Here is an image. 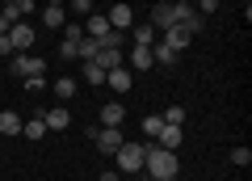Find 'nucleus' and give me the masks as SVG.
Listing matches in <instances>:
<instances>
[{
	"label": "nucleus",
	"mask_w": 252,
	"mask_h": 181,
	"mask_svg": "<svg viewBox=\"0 0 252 181\" xmlns=\"http://www.w3.org/2000/svg\"><path fill=\"white\" fill-rule=\"evenodd\" d=\"M143 169L152 173V181H164V177H177V152H164V147H143Z\"/></svg>",
	"instance_id": "1"
},
{
	"label": "nucleus",
	"mask_w": 252,
	"mask_h": 181,
	"mask_svg": "<svg viewBox=\"0 0 252 181\" xmlns=\"http://www.w3.org/2000/svg\"><path fill=\"white\" fill-rule=\"evenodd\" d=\"M114 156H118V169L122 173H139L143 169V144H122Z\"/></svg>",
	"instance_id": "2"
},
{
	"label": "nucleus",
	"mask_w": 252,
	"mask_h": 181,
	"mask_svg": "<svg viewBox=\"0 0 252 181\" xmlns=\"http://www.w3.org/2000/svg\"><path fill=\"white\" fill-rule=\"evenodd\" d=\"M42 68H46V59H38V55H17V59H9V72L13 76H42Z\"/></svg>",
	"instance_id": "3"
},
{
	"label": "nucleus",
	"mask_w": 252,
	"mask_h": 181,
	"mask_svg": "<svg viewBox=\"0 0 252 181\" xmlns=\"http://www.w3.org/2000/svg\"><path fill=\"white\" fill-rule=\"evenodd\" d=\"M34 38H38L34 26H21V21H13V26H9V42H13V51H17V55H26L30 46H34Z\"/></svg>",
	"instance_id": "4"
},
{
	"label": "nucleus",
	"mask_w": 252,
	"mask_h": 181,
	"mask_svg": "<svg viewBox=\"0 0 252 181\" xmlns=\"http://www.w3.org/2000/svg\"><path fill=\"white\" fill-rule=\"evenodd\" d=\"M93 139H97V147H101V152H105V156H114L118 147L126 144V139H122V131H118V127H101V131H97V135H93Z\"/></svg>",
	"instance_id": "5"
},
{
	"label": "nucleus",
	"mask_w": 252,
	"mask_h": 181,
	"mask_svg": "<svg viewBox=\"0 0 252 181\" xmlns=\"http://www.w3.org/2000/svg\"><path fill=\"white\" fill-rule=\"evenodd\" d=\"M93 64H97L101 72H109V68H122L126 64V55H122V46H101V51L93 55Z\"/></svg>",
	"instance_id": "6"
},
{
	"label": "nucleus",
	"mask_w": 252,
	"mask_h": 181,
	"mask_svg": "<svg viewBox=\"0 0 252 181\" xmlns=\"http://www.w3.org/2000/svg\"><path fill=\"white\" fill-rule=\"evenodd\" d=\"M105 21H109V30H118V34H122V30H130V21H135V9H130V4H114Z\"/></svg>",
	"instance_id": "7"
},
{
	"label": "nucleus",
	"mask_w": 252,
	"mask_h": 181,
	"mask_svg": "<svg viewBox=\"0 0 252 181\" xmlns=\"http://www.w3.org/2000/svg\"><path fill=\"white\" fill-rule=\"evenodd\" d=\"M130 80H135V72H130V68H109V72H105V84H109V89H114V93H126V89H130Z\"/></svg>",
	"instance_id": "8"
},
{
	"label": "nucleus",
	"mask_w": 252,
	"mask_h": 181,
	"mask_svg": "<svg viewBox=\"0 0 252 181\" xmlns=\"http://www.w3.org/2000/svg\"><path fill=\"white\" fill-rule=\"evenodd\" d=\"M126 68H130V72H152V68H156L152 46H135V51H130V59H126Z\"/></svg>",
	"instance_id": "9"
},
{
	"label": "nucleus",
	"mask_w": 252,
	"mask_h": 181,
	"mask_svg": "<svg viewBox=\"0 0 252 181\" xmlns=\"http://www.w3.org/2000/svg\"><path fill=\"white\" fill-rule=\"evenodd\" d=\"M181 139H185V131H181V127H168V122H164V131L156 135V147H164V152H177Z\"/></svg>",
	"instance_id": "10"
},
{
	"label": "nucleus",
	"mask_w": 252,
	"mask_h": 181,
	"mask_svg": "<svg viewBox=\"0 0 252 181\" xmlns=\"http://www.w3.org/2000/svg\"><path fill=\"white\" fill-rule=\"evenodd\" d=\"M42 122H46V131H67V127H72V114H67L63 106H55V109L42 114Z\"/></svg>",
	"instance_id": "11"
},
{
	"label": "nucleus",
	"mask_w": 252,
	"mask_h": 181,
	"mask_svg": "<svg viewBox=\"0 0 252 181\" xmlns=\"http://www.w3.org/2000/svg\"><path fill=\"white\" fill-rule=\"evenodd\" d=\"M152 26L160 30V34H164L168 26H177V17H172V4H168V0H160V4L152 9Z\"/></svg>",
	"instance_id": "12"
},
{
	"label": "nucleus",
	"mask_w": 252,
	"mask_h": 181,
	"mask_svg": "<svg viewBox=\"0 0 252 181\" xmlns=\"http://www.w3.org/2000/svg\"><path fill=\"white\" fill-rule=\"evenodd\" d=\"M122 118H126V106H118V101L101 106V127H122Z\"/></svg>",
	"instance_id": "13"
},
{
	"label": "nucleus",
	"mask_w": 252,
	"mask_h": 181,
	"mask_svg": "<svg viewBox=\"0 0 252 181\" xmlns=\"http://www.w3.org/2000/svg\"><path fill=\"white\" fill-rule=\"evenodd\" d=\"M152 59L156 64H168V68H177V51H172L164 38H156V46H152Z\"/></svg>",
	"instance_id": "14"
},
{
	"label": "nucleus",
	"mask_w": 252,
	"mask_h": 181,
	"mask_svg": "<svg viewBox=\"0 0 252 181\" xmlns=\"http://www.w3.org/2000/svg\"><path fill=\"white\" fill-rule=\"evenodd\" d=\"M84 34H89V38H105V34H109V21L101 17V13H89V21H84Z\"/></svg>",
	"instance_id": "15"
},
{
	"label": "nucleus",
	"mask_w": 252,
	"mask_h": 181,
	"mask_svg": "<svg viewBox=\"0 0 252 181\" xmlns=\"http://www.w3.org/2000/svg\"><path fill=\"white\" fill-rule=\"evenodd\" d=\"M164 42H168L172 46V51H185V46H189V34H185V30H181V26H168V30H164Z\"/></svg>",
	"instance_id": "16"
},
{
	"label": "nucleus",
	"mask_w": 252,
	"mask_h": 181,
	"mask_svg": "<svg viewBox=\"0 0 252 181\" xmlns=\"http://www.w3.org/2000/svg\"><path fill=\"white\" fill-rule=\"evenodd\" d=\"M130 38H135V46H156L160 30H156V26H135V30H130Z\"/></svg>",
	"instance_id": "17"
},
{
	"label": "nucleus",
	"mask_w": 252,
	"mask_h": 181,
	"mask_svg": "<svg viewBox=\"0 0 252 181\" xmlns=\"http://www.w3.org/2000/svg\"><path fill=\"white\" fill-rule=\"evenodd\" d=\"M63 21H67V13H63L59 4H46L42 9V30H55V26H63Z\"/></svg>",
	"instance_id": "18"
},
{
	"label": "nucleus",
	"mask_w": 252,
	"mask_h": 181,
	"mask_svg": "<svg viewBox=\"0 0 252 181\" xmlns=\"http://www.w3.org/2000/svg\"><path fill=\"white\" fill-rule=\"evenodd\" d=\"M0 131H4V135H21V114L17 109H4V114H0Z\"/></svg>",
	"instance_id": "19"
},
{
	"label": "nucleus",
	"mask_w": 252,
	"mask_h": 181,
	"mask_svg": "<svg viewBox=\"0 0 252 181\" xmlns=\"http://www.w3.org/2000/svg\"><path fill=\"white\" fill-rule=\"evenodd\" d=\"M55 97H59V101H67V97H76V80H72V76H59V80H55Z\"/></svg>",
	"instance_id": "20"
},
{
	"label": "nucleus",
	"mask_w": 252,
	"mask_h": 181,
	"mask_svg": "<svg viewBox=\"0 0 252 181\" xmlns=\"http://www.w3.org/2000/svg\"><path fill=\"white\" fill-rule=\"evenodd\" d=\"M160 131H164V118H160V114H147V118H143V139H152V144H156Z\"/></svg>",
	"instance_id": "21"
},
{
	"label": "nucleus",
	"mask_w": 252,
	"mask_h": 181,
	"mask_svg": "<svg viewBox=\"0 0 252 181\" xmlns=\"http://www.w3.org/2000/svg\"><path fill=\"white\" fill-rule=\"evenodd\" d=\"M42 131H46V122H42V114H38L34 122H21V135H26V139H42Z\"/></svg>",
	"instance_id": "22"
},
{
	"label": "nucleus",
	"mask_w": 252,
	"mask_h": 181,
	"mask_svg": "<svg viewBox=\"0 0 252 181\" xmlns=\"http://www.w3.org/2000/svg\"><path fill=\"white\" fill-rule=\"evenodd\" d=\"M84 80H89V84H105V72H101L93 59H84Z\"/></svg>",
	"instance_id": "23"
},
{
	"label": "nucleus",
	"mask_w": 252,
	"mask_h": 181,
	"mask_svg": "<svg viewBox=\"0 0 252 181\" xmlns=\"http://www.w3.org/2000/svg\"><path fill=\"white\" fill-rule=\"evenodd\" d=\"M164 122H168V127H181V122H185V109H181V106H168V109H164Z\"/></svg>",
	"instance_id": "24"
},
{
	"label": "nucleus",
	"mask_w": 252,
	"mask_h": 181,
	"mask_svg": "<svg viewBox=\"0 0 252 181\" xmlns=\"http://www.w3.org/2000/svg\"><path fill=\"white\" fill-rule=\"evenodd\" d=\"M80 38H84V26H76V21L63 26V42H80Z\"/></svg>",
	"instance_id": "25"
},
{
	"label": "nucleus",
	"mask_w": 252,
	"mask_h": 181,
	"mask_svg": "<svg viewBox=\"0 0 252 181\" xmlns=\"http://www.w3.org/2000/svg\"><path fill=\"white\" fill-rule=\"evenodd\" d=\"M231 164H240V169H248V164H252V152H248V147H235V152H231Z\"/></svg>",
	"instance_id": "26"
},
{
	"label": "nucleus",
	"mask_w": 252,
	"mask_h": 181,
	"mask_svg": "<svg viewBox=\"0 0 252 181\" xmlns=\"http://www.w3.org/2000/svg\"><path fill=\"white\" fill-rule=\"evenodd\" d=\"M26 89H30V93H42L46 80H42V76H26Z\"/></svg>",
	"instance_id": "27"
},
{
	"label": "nucleus",
	"mask_w": 252,
	"mask_h": 181,
	"mask_svg": "<svg viewBox=\"0 0 252 181\" xmlns=\"http://www.w3.org/2000/svg\"><path fill=\"white\" fill-rule=\"evenodd\" d=\"M59 59H76V42H59Z\"/></svg>",
	"instance_id": "28"
},
{
	"label": "nucleus",
	"mask_w": 252,
	"mask_h": 181,
	"mask_svg": "<svg viewBox=\"0 0 252 181\" xmlns=\"http://www.w3.org/2000/svg\"><path fill=\"white\" fill-rule=\"evenodd\" d=\"M13 9H17V17H26V13H34V0H17Z\"/></svg>",
	"instance_id": "29"
},
{
	"label": "nucleus",
	"mask_w": 252,
	"mask_h": 181,
	"mask_svg": "<svg viewBox=\"0 0 252 181\" xmlns=\"http://www.w3.org/2000/svg\"><path fill=\"white\" fill-rule=\"evenodd\" d=\"M215 9H219V0H202V4H198V13H202V17H210Z\"/></svg>",
	"instance_id": "30"
},
{
	"label": "nucleus",
	"mask_w": 252,
	"mask_h": 181,
	"mask_svg": "<svg viewBox=\"0 0 252 181\" xmlns=\"http://www.w3.org/2000/svg\"><path fill=\"white\" fill-rule=\"evenodd\" d=\"M0 55H13V42H9V34H0Z\"/></svg>",
	"instance_id": "31"
},
{
	"label": "nucleus",
	"mask_w": 252,
	"mask_h": 181,
	"mask_svg": "<svg viewBox=\"0 0 252 181\" xmlns=\"http://www.w3.org/2000/svg\"><path fill=\"white\" fill-rule=\"evenodd\" d=\"M9 26H13V21H9V13L0 9V34H9Z\"/></svg>",
	"instance_id": "32"
},
{
	"label": "nucleus",
	"mask_w": 252,
	"mask_h": 181,
	"mask_svg": "<svg viewBox=\"0 0 252 181\" xmlns=\"http://www.w3.org/2000/svg\"><path fill=\"white\" fill-rule=\"evenodd\" d=\"M101 181H122V177H118V173L109 169V173H101Z\"/></svg>",
	"instance_id": "33"
},
{
	"label": "nucleus",
	"mask_w": 252,
	"mask_h": 181,
	"mask_svg": "<svg viewBox=\"0 0 252 181\" xmlns=\"http://www.w3.org/2000/svg\"><path fill=\"white\" fill-rule=\"evenodd\" d=\"M46 4H59V9H63V4H67V0H46Z\"/></svg>",
	"instance_id": "34"
},
{
	"label": "nucleus",
	"mask_w": 252,
	"mask_h": 181,
	"mask_svg": "<svg viewBox=\"0 0 252 181\" xmlns=\"http://www.w3.org/2000/svg\"><path fill=\"white\" fill-rule=\"evenodd\" d=\"M4 4H17V0H4Z\"/></svg>",
	"instance_id": "35"
},
{
	"label": "nucleus",
	"mask_w": 252,
	"mask_h": 181,
	"mask_svg": "<svg viewBox=\"0 0 252 181\" xmlns=\"http://www.w3.org/2000/svg\"><path fill=\"white\" fill-rule=\"evenodd\" d=\"M84 4H97V0H84Z\"/></svg>",
	"instance_id": "36"
},
{
	"label": "nucleus",
	"mask_w": 252,
	"mask_h": 181,
	"mask_svg": "<svg viewBox=\"0 0 252 181\" xmlns=\"http://www.w3.org/2000/svg\"><path fill=\"white\" fill-rule=\"evenodd\" d=\"M164 181H177V177H164Z\"/></svg>",
	"instance_id": "37"
},
{
	"label": "nucleus",
	"mask_w": 252,
	"mask_h": 181,
	"mask_svg": "<svg viewBox=\"0 0 252 181\" xmlns=\"http://www.w3.org/2000/svg\"><path fill=\"white\" fill-rule=\"evenodd\" d=\"M147 181H152V177H147Z\"/></svg>",
	"instance_id": "38"
}]
</instances>
